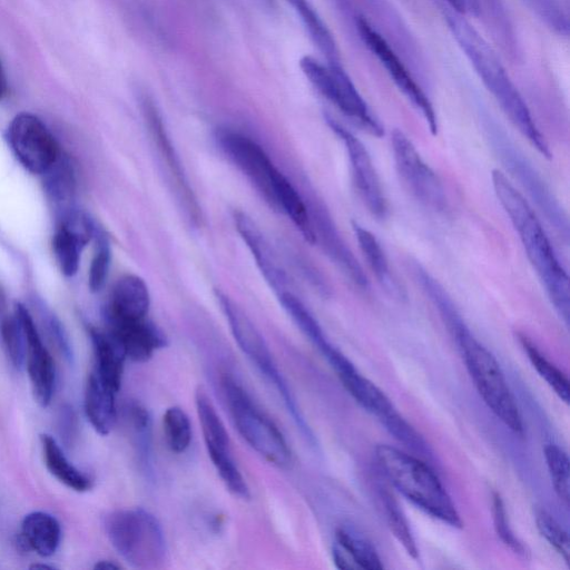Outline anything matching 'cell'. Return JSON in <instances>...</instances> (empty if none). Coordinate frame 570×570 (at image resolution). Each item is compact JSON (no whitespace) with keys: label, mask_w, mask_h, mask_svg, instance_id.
Here are the masks:
<instances>
[{"label":"cell","mask_w":570,"mask_h":570,"mask_svg":"<svg viewBox=\"0 0 570 570\" xmlns=\"http://www.w3.org/2000/svg\"><path fill=\"white\" fill-rule=\"evenodd\" d=\"M444 18L458 46L503 114L539 154L551 159L544 136L492 46L462 14L448 11Z\"/></svg>","instance_id":"cell-1"},{"label":"cell","mask_w":570,"mask_h":570,"mask_svg":"<svg viewBox=\"0 0 570 570\" xmlns=\"http://www.w3.org/2000/svg\"><path fill=\"white\" fill-rule=\"evenodd\" d=\"M494 194L519 235L525 255L541 281L544 291L559 316L568 324L570 287L567 271L535 212L524 196L512 185L504 173L494 168L491 173Z\"/></svg>","instance_id":"cell-2"},{"label":"cell","mask_w":570,"mask_h":570,"mask_svg":"<svg viewBox=\"0 0 570 570\" xmlns=\"http://www.w3.org/2000/svg\"><path fill=\"white\" fill-rule=\"evenodd\" d=\"M374 455L384 476L403 497L432 518L462 528L451 497L430 465L387 444L376 445Z\"/></svg>","instance_id":"cell-3"},{"label":"cell","mask_w":570,"mask_h":570,"mask_svg":"<svg viewBox=\"0 0 570 570\" xmlns=\"http://www.w3.org/2000/svg\"><path fill=\"white\" fill-rule=\"evenodd\" d=\"M445 322L455 336L479 395L507 428L518 435H523L521 413L497 358L471 334L459 313Z\"/></svg>","instance_id":"cell-4"},{"label":"cell","mask_w":570,"mask_h":570,"mask_svg":"<svg viewBox=\"0 0 570 570\" xmlns=\"http://www.w3.org/2000/svg\"><path fill=\"white\" fill-rule=\"evenodd\" d=\"M111 547L130 567L156 569L167 557V542L159 520L142 508L118 509L104 518Z\"/></svg>","instance_id":"cell-5"},{"label":"cell","mask_w":570,"mask_h":570,"mask_svg":"<svg viewBox=\"0 0 570 570\" xmlns=\"http://www.w3.org/2000/svg\"><path fill=\"white\" fill-rule=\"evenodd\" d=\"M220 384L233 423L244 441L268 463L289 466L292 451L275 422L233 375L224 374Z\"/></svg>","instance_id":"cell-6"},{"label":"cell","mask_w":570,"mask_h":570,"mask_svg":"<svg viewBox=\"0 0 570 570\" xmlns=\"http://www.w3.org/2000/svg\"><path fill=\"white\" fill-rule=\"evenodd\" d=\"M216 297L240 351L267 382L274 386L297 429L308 442L313 443L312 430L306 423L296 399L263 335L243 308L227 294L216 291Z\"/></svg>","instance_id":"cell-7"},{"label":"cell","mask_w":570,"mask_h":570,"mask_svg":"<svg viewBox=\"0 0 570 570\" xmlns=\"http://www.w3.org/2000/svg\"><path fill=\"white\" fill-rule=\"evenodd\" d=\"M484 127L487 138L501 164L523 187L554 230L567 240L569 238L567 214L534 165L497 122L487 119Z\"/></svg>","instance_id":"cell-8"},{"label":"cell","mask_w":570,"mask_h":570,"mask_svg":"<svg viewBox=\"0 0 570 570\" xmlns=\"http://www.w3.org/2000/svg\"><path fill=\"white\" fill-rule=\"evenodd\" d=\"M299 67L312 86L351 122L367 134L382 137L384 127L363 99L342 65L323 63L311 56Z\"/></svg>","instance_id":"cell-9"},{"label":"cell","mask_w":570,"mask_h":570,"mask_svg":"<svg viewBox=\"0 0 570 570\" xmlns=\"http://www.w3.org/2000/svg\"><path fill=\"white\" fill-rule=\"evenodd\" d=\"M195 404L205 446L219 478L232 494L248 500L250 491L233 456L227 430L202 387L196 391Z\"/></svg>","instance_id":"cell-10"},{"label":"cell","mask_w":570,"mask_h":570,"mask_svg":"<svg viewBox=\"0 0 570 570\" xmlns=\"http://www.w3.org/2000/svg\"><path fill=\"white\" fill-rule=\"evenodd\" d=\"M355 22L363 43L384 67L397 89L422 115L431 134L436 135L439 127L434 107L405 63L385 37L367 19L358 16Z\"/></svg>","instance_id":"cell-11"},{"label":"cell","mask_w":570,"mask_h":570,"mask_svg":"<svg viewBox=\"0 0 570 570\" xmlns=\"http://www.w3.org/2000/svg\"><path fill=\"white\" fill-rule=\"evenodd\" d=\"M391 144L396 170L407 190L425 207L444 212L448 207L444 186L411 139L395 129L391 135Z\"/></svg>","instance_id":"cell-12"},{"label":"cell","mask_w":570,"mask_h":570,"mask_svg":"<svg viewBox=\"0 0 570 570\" xmlns=\"http://www.w3.org/2000/svg\"><path fill=\"white\" fill-rule=\"evenodd\" d=\"M350 395L400 442L423 456L430 450L423 438L397 412L391 400L357 370L340 379Z\"/></svg>","instance_id":"cell-13"},{"label":"cell","mask_w":570,"mask_h":570,"mask_svg":"<svg viewBox=\"0 0 570 570\" xmlns=\"http://www.w3.org/2000/svg\"><path fill=\"white\" fill-rule=\"evenodd\" d=\"M216 139L224 154L249 179L268 205L276 210L275 186L282 171L253 138L233 129H220Z\"/></svg>","instance_id":"cell-14"},{"label":"cell","mask_w":570,"mask_h":570,"mask_svg":"<svg viewBox=\"0 0 570 570\" xmlns=\"http://www.w3.org/2000/svg\"><path fill=\"white\" fill-rule=\"evenodd\" d=\"M7 139L19 163L30 173L43 175L60 150L47 126L35 115L21 112L10 122Z\"/></svg>","instance_id":"cell-15"},{"label":"cell","mask_w":570,"mask_h":570,"mask_svg":"<svg viewBox=\"0 0 570 570\" xmlns=\"http://www.w3.org/2000/svg\"><path fill=\"white\" fill-rule=\"evenodd\" d=\"M325 120L344 145L353 184L361 200L373 217L384 219L389 213L387 200L367 149L357 137L331 115L325 114Z\"/></svg>","instance_id":"cell-16"},{"label":"cell","mask_w":570,"mask_h":570,"mask_svg":"<svg viewBox=\"0 0 570 570\" xmlns=\"http://www.w3.org/2000/svg\"><path fill=\"white\" fill-rule=\"evenodd\" d=\"M14 315L20 322L26 341V361L29 380L36 402L47 407L56 389V365L40 337L29 311L20 303L16 304Z\"/></svg>","instance_id":"cell-17"},{"label":"cell","mask_w":570,"mask_h":570,"mask_svg":"<svg viewBox=\"0 0 570 570\" xmlns=\"http://www.w3.org/2000/svg\"><path fill=\"white\" fill-rule=\"evenodd\" d=\"M277 298L299 331L335 371L338 379L356 370L353 363L332 344L315 316L295 294L285 289L277 294Z\"/></svg>","instance_id":"cell-18"},{"label":"cell","mask_w":570,"mask_h":570,"mask_svg":"<svg viewBox=\"0 0 570 570\" xmlns=\"http://www.w3.org/2000/svg\"><path fill=\"white\" fill-rule=\"evenodd\" d=\"M141 107L154 145L160 155L161 161L166 164V168L175 184V188L179 193L185 208L188 210L190 217L198 219V204L186 179L179 157L173 147L158 109L148 97L142 98Z\"/></svg>","instance_id":"cell-19"},{"label":"cell","mask_w":570,"mask_h":570,"mask_svg":"<svg viewBox=\"0 0 570 570\" xmlns=\"http://www.w3.org/2000/svg\"><path fill=\"white\" fill-rule=\"evenodd\" d=\"M105 323L126 357L134 362H147L156 351L167 345L165 333L148 317L135 321L105 320Z\"/></svg>","instance_id":"cell-20"},{"label":"cell","mask_w":570,"mask_h":570,"mask_svg":"<svg viewBox=\"0 0 570 570\" xmlns=\"http://www.w3.org/2000/svg\"><path fill=\"white\" fill-rule=\"evenodd\" d=\"M234 222L269 287L276 295L287 289V275L255 222L246 213L239 210L234 213Z\"/></svg>","instance_id":"cell-21"},{"label":"cell","mask_w":570,"mask_h":570,"mask_svg":"<svg viewBox=\"0 0 570 570\" xmlns=\"http://www.w3.org/2000/svg\"><path fill=\"white\" fill-rule=\"evenodd\" d=\"M150 307V294L146 282L137 275L121 276L111 291L105 307V320L135 321L147 317Z\"/></svg>","instance_id":"cell-22"},{"label":"cell","mask_w":570,"mask_h":570,"mask_svg":"<svg viewBox=\"0 0 570 570\" xmlns=\"http://www.w3.org/2000/svg\"><path fill=\"white\" fill-rule=\"evenodd\" d=\"M334 563L340 569H383L374 546L356 529L340 525L332 546Z\"/></svg>","instance_id":"cell-23"},{"label":"cell","mask_w":570,"mask_h":570,"mask_svg":"<svg viewBox=\"0 0 570 570\" xmlns=\"http://www.w3.org/2000/svg\"><path fill=\"white\" fill-rule=\"evenodd\" d=\"M95 356L94 372L118 393L121 386L126 354L117 340L105 328H88Z\"/></svg>","instance_id":"cell-24"},{"label":"cell","mask_w":570,"mask_h":570,"mask_svg":"<svg viewBox=\"0 0 570 570\" xmlns=\"http://www.w3.org/2000/svg\"><path fill=\"white\" fill-rule=\"evenodd\" d=\"M116 394L117 392L105 384L94 371L89 374L83 407L91 426L101 435L109 434L116 423Z\"/></svg>","instance_id":"cell-25"},{"label":"cell","mask_w":570,"mask_h":570,"mask_svg":"<svg viewBox=\"0 0 570 570\" xmlns=\"http://www.w3.org/2000/svg\"><path fill=\"white\" fill-rule=\"evenodd\" d=\"M61 527L59 521L48 512L28 513L21 523L19 541L41 557H51L59 548Z\"/></svg>","instance_id":"cell-26"},{"label":"cell","mask_w":570,"mask_h":570,"mask_svg":"<svg viewBox=\"0 0 570 570\" xmlns=\"http://www.w3.org/2000/svg\"><path fill=\"white\" fill-rule=\"evenodd\" d=\"M352 227L358 247L377 282L392 296L403 298L405 291L392 273L387 257L377 238L356 222H352Z\"/></svg>","instance_id":"cell-27"},{"label":"cell","mask_w":570,"mask_h":570,"mask_svg":"<svg viewBox=\"0 0 570 570\" xmlns=\"http://www.w3.org/2000/svg\"><path fill=\"white\" fill-rule=\"evenodd\" d=\"M40 442L45 465L59 482L76 492H86L92 488V480L68 460L52 435L41 434Z\"/></svg>","instance_id":"cell-28"},{"label":"cell","mask_w":570,"mask_h":570,"mask_svg":"<svg viewBox=\"0 0 570 570\" xmlns=\"http://www.w3.org/2000/svg\"><path fill=\"white\" fill-rule=\"evenodd\" d=\"M43 175L46 193L60 217L75 209V175L69 160L60 155Z\"/></svg>","instance_id":"cell-29"},{"label":"cell","mask_w":570,"mask_h":570,"mask_svg":"<svg viewBox=\"0 0 570 570\" xmlns=\"http://www.w3.org/2000/svg\"><path fill=\"white\" fill-rule=\"evenodd\" d=\"M139 464L146 475L153 473V420L149 411L139 403L127 410Z\"/></svg>","instance_id":"cell-30"},{"label":"cell","mask_w":570,"mask_h":570,"mask_svg":"<svg viewBox=\"0 0 570 570\" xmlns=\"http://www.w3.org/2000/svg\"><path fill=\"white\" fill-rule=\"evenodd\" d=\"M518 338L531 364L554 393L566 403L569 402V381L563 372L552 364L524 334Z\"/></svg>","instance_id":"cell-31"},{"label":"cell","mask_w":570,"mask_h":570,"mask_svg":"<svg viewBox=\"0 0 570 570\" xmlns=\"http://www.w3.org/2000/svg\"><path fill=\"white\" fill-rule=\"evenodd\" d=\"M166 443L170 451L184 453L190 445L193 431L187 413L179 406L168 407L163 416Z\"/></svg>","instance_id":"cell-32"},{"label":"cell","mask_w":570,"mask_h":570,"mask_svg":"<svg viewBox=\"0 0 570 570\" xmlns=\"http://www.w3.org/2000/svg\"><path fill=\"white\" fill-rule=\"evenodd\" d=\"M380 500L382 502L386 522L394 537L403 546L409 556L413 559H417L419 550L415 540L397 502L385 489L380 490Z\"/></svg>","instance_id":"cell-33"},{"label":"cell","mask_w":570,"mask_h":570,"mask_svg":"<svg viewBox=\"0 0 570 570\" xmlns=\"http://www.w3.org/2000/svg\"><path fill=\"white\" fill-rule=\"evenodd\" d=\"M543 453L554 491L559 499L568 504L570 490L568 454L554 443L546 444Z\"/></svg>","instance_id":"cell-34"},{"label":"cell","mask_w":570,"mask_h":570,"mask_svg":"<svg viewBox=\"0 0 570 570\" xmlns=\"http://www.w3.org/2000/svg\"><path fill=\"white\" fill-rule=\"evenodd\" d=\"M52 245L61 272L66 276H73L78 271L80 253L85 245L62 226H58Z\"/></svg>","instance_id":"cell-35"},{"label":"cell","mask_w":570,"mask_h":570,"mask_svg":"<svg viewBox=\"0 0 570 570\" xmlns=\"http://www.w3.org/2000/svg\"><path fill=\"white\" fill-rule=\"evenodd\" d=\"M2 343L12 366L21 371L26 361V341L19 320L13 314L1 320Z\"/></svg>","instance_id":"cell-36"},{"label":"cell","mask_w":570,"mask_h":570,"mask_svg":"<svg viewBox=\"0 0 570 570\" xmlns=\"http://www.w3.org/2000/svg\"><path fill=\"white\" fill-rule=\"evenodd\" d=\"M94 237L96 248L89 268L88 285L91 292H99L104 287L109 273L111 249L107 235L97 227Z\"/></svg>","instance_id":"cell-37"},{"label":"cell","mask_w":570,"mask_h":570,"mask_svg":"<svg viewBox=\"0 0 570 570\" xmlns=\"http://www.w3.org/2000/svg\"><path fill=\"white\" fill-rule=\"evenodd\" d=\"M548 28L568 36L569 20L558 0H521Z\"/></svg>","instance_id":"cell-38"},{"label":"cell","mask_w":570,"mask_h":570,"mask_svg":"<svg viewBox=\"0 0 570 570\" xmlns=\"http://www.w3.org/2000/svg\"><path fill=\"white\" fill-rule=\"evenodd\" d=\"M535 524L540 534L557 550L566 562H569V537L557 520L546 510L539 509L535 511Z\"/></svg>","instance_id":"cell-39"},{"label":"cell","mask_w":570,"mask_h":570,"mask_svg":"<svg viewBox=\"0 0 570 570\" xmlns=\"http://www.w3.org/2000/svg\"><path fill=\"white\" fill-rule=\"evenodd\" d=\"M492 514L494 529L501 541L513 552L525 554L523 543L515 537L510 527L503 500L498 492H494L492 497Z\"/></svg>","instance_id":"cell-40"},{"label":"cell","mask_w":570,"mask_h":570,"mask_svg":"<svg viewBox=\"0 0 570 570\" xmlns=\"http://www.w3.org/2000/svg\"><path fill=\"white\" fill-rule=\"evenodd\" d=\"M41 317L46 331L55 343L56 348L59 351L66 362L72 364L75 360L73 348L63 325L55 314L47 309L41 312Z\"/></svg>","instance_id":"cell-41"},{"label":"cell","mask_w":570,"mask_h":570,"mask_svg":"<svg viewBox=\"0 0 570 570\" xmlns=\"http://www.w3.org/2000/svg\"><path fill=\"white\" fill-rule=\"evenodd\" d=\"M58 429L62 442L66 445H71L77 436L78 421L72 406L63 405L59 411Z\"/></svg>","instance_id":"cell-42"},{"label":"cell","mask_w":570,"mask_h":570,"mask_svg":"<svg viewBox=\"0 0 570 570\" xmlns=\"http://www.w3.org/2000/svg\"><path fill=\"white\" fill-rule=\"evenodd\" d=\"M452 11L463 14L465 12L472 13V4L470 0H444Z\"/></svg>","instance_id":"cell-43"},{"label":"cell","mask_w":570,"mask_h":570,"mask_svg":"<svg viewBox=\"0 0 570 570\" xmlns=\"http://www.w3.org/2000/svg\"><path fill=\"white\" fill-rule=\"evenodd\" d=\"M94 568L102 569V570H111V569H119L120 566L110 560H100L95 564Z\"/></svg>","instance_id":"cell-44"},{"label":"cell","mask_w":570,"mask_h":570,"mask_svg":"<svg viewBox=\"0 0 570 570\" xmlns=\"http://www.w3.org/2000/svg\"><path fill=\"white\" fill-rule=\"evenodd\" d=\"M7 89H8L7 78H6V75H4V70H3L2 63L0 61V100L6 96Z\"/></svg>","instance_id":"cell-45"},{"label":"cell","mask_w":570,"mask_h":570,"mask_svg":"<svg viewBox=\"0 0 570 570\" xmlns=\"http://www.w3.org/2000/svg\"><path fill=\"white\" fill-rule=\"evenodd\" d=\"M296 12L307 7L311 2L308 0H286Z\"/></svg>","instance_id":"cell-46"},{"label":"cell","mask_w":570,"mask_h":570,"mask_svg":"<svg viewBox=\"0 0 570 570\" xmlns=\"http://www.w3.org/2000/svg\"><path fill=\"white\" fill-rule=\"evenodd\" d=\"M30 569H49V570H52V569H55V567L46 564V563H33V564L30 566Z\"/></svg>","instance_id":"cell-47"}]
</instances>
